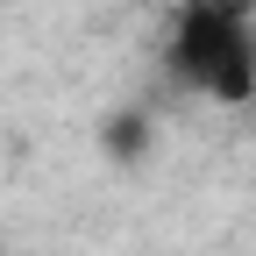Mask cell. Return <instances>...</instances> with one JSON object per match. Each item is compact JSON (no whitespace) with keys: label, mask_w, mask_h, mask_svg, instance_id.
I'll use <instances>...</instances> for the list:
<instances>
[{"label":"cell","mask_w":256,"mask_h":256,"mask_svg":"<svg viewBox=\"0 0 256 256\" xmlns=\"http://www.w3.org/2000/svg\"><path fill=\"white\" fill-rule=\"evenodd\" d=\"M164 64L185 92L214 107H249L256 100V8L235 0H185L171 14Z\"/></svg>","instance_id":"6da1fadb"},{"label":"cell","mask_w":256,"mask_h":256,"mask_svg":"<svg viewBox=\"0 0 256 256\" xmlns=\"http://www.w3.org/2000/svg\"><path fill=\"white\" fill-rule=\"evenodd\" d=\"M100 150H107V164H114V171H142L150 156H156V121L136 114V107L107 114V121H100Z\"/></svg>","instance_id":"7a4b0ae2"}]
</instances>
